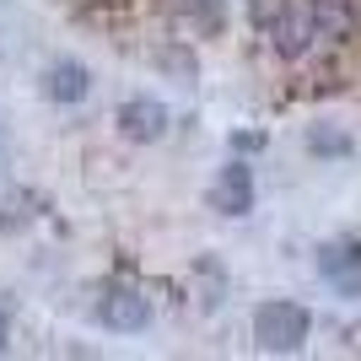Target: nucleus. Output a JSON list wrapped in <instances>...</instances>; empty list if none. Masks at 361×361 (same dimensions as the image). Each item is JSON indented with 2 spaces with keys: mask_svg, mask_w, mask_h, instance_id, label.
Masks as SVG:
<instances>
[{
  "mask_svg": "<svg viewBox=\"0 0 361 361\" xmlns=\"http://www.w3.org/2000/svg\"><path fill=\"white\" fill-rule=\"evenodd\" d=\"M211 211H221V216H248L254 211V173L243 162L221 167V178L211 183Z\"/></svg>",
  "mask_w": 361,
  "mask_h": 361,
  "instance_id": "nucleus-5",
  "label": "nucleus"
},
{
  "mask_svg": "<svg viewBox=\"0 0 361 361\" xmlns=\"http://www.w3.org/2000/svg\"><path fill=\"white\" fill-rule=\"evenodd\" d=\"M281 11H286V0H248V16H254V27H264V32L281 22Z\"/></svg>",
  "mask_w": 361,
  "mask_h": 361,
  "instance_id": "nucleus-10",
  "label": "nucleus"
},
{
  "mask_svg": "<svg viewBox=\"0 0 361 361\" xmlns=\"http://www.w3.org/2000/svg\"><path fill=\"white\" fill-rule=\"evenodd\" d=\"M97 318H103L108 329H119V334H135V329H146L151 302H146V291H135V286H114V291H103V302H97Z\"/></svg>",
  "mask_w": 361,
  "mask_h": 361,
  "instance_id": "nucleus-3",
  "label": "nucleus"
},
{
  "mask_svg": "<svg viewBox=\"0 0 361 361\" xmlns=\"http://www.w3.org/2000/svg\"><path fill=\"white\" fill-rule=\"evenodd\" d=\"M6 340H11V324H6V313H0V356H6Z\"/></svg>",
  "mask_w": 361,
  "mask_h": 361,
  "instance_id": "nucleus-12",
  "label": "nucleus"
},
{
  "mask_svg": "<svg viewBox=\"0 0 361 361\" xmlns=\"http://www.w3.org/2000/svg\"><path fill=\"white\" fill-rule=\"evenodd\" d=\"M313 32H318V22H313V11H281V22L270 27V44H275V54L281 60H302L307 54V44H313Z\"/></svg>",
  "mask_w": 361,
  "mask_h": 361,
  "instance_id": "nucleus-6",
  "label": "nucleus"
},
{
  "mask_svg": "<svg viewBox=\"0 0 361 361\" xmlns=\"http://www.w3.org/2000/svg\"><path fill=\"white\" fill-rule=\"evenodd\" d=\"M87 92H92V75H87V65H81V60L44 65V97H49V103H81Z\"/></svg>",
  "mask_w": 361,
  "mask_h": 361,
  "instance_id": "nucleus-7",
  "label": "nucleus"
},
{
  "mask_svg": "<svg viewBox=\"0 0 361 361\" xmlns=\"http://www.w3.org/2000/svg\"><path fill=\"white\" fill-rule=\"evenodd\" d=\"M302 340H307V313L297 302H264L254 313V345L259 350L286 356V350H302Z\"/></svg>",
  "mask_w": 361,
  "mask_h": 361,
  "instance_id": "nucleus-1",
  "label": "nucleus"
},
{
  "mask_svg": "<svg viewBox=\"0 0 361 361\" xmlns=\"http://www.w3.org/2000/svg\"><path fill=\"white\" fill-rule=\"evenodd\" d=\"M318 32H345L350 27V0H313Z\"/></svg>",
  "mask_w": 361,
  "mask_h": 361,
  "instance_id": "nucleus-8",
  "label": "nucleus"
},
{
  "mask_svg": "<svg viewBox=\"0 0 361 361\" xmlns=\"http://www.w3.org/2000/svg\"><path fill=\"white\" fill-rule=\"evenodd\" d=\"M162 71L183 75V81H195V54H183V49H162Z\"/></svg>",
  "mask_w": 361,
  "mask_h": 361,
  "instance_id": "nucleus-11",
  "label": "nucleus"
},
{
  "mask_svg": "<svg viewBox=\"0 0 361 361\" xmlns=\"http://www.w3.org/2000/svg\"><path fill=\"white\" fill-rule=\"evenodd\" d=\"M119 135L135 140V146H157V140L167 135V108L157 103V97H130V103L119 108Z\"/></svg>",
  "mask_w": 361,
  "mask_h": 361,
  "instance_id": "nucleus-4",
  "label": "nucleus"
},
{
  "mask_svg": "<svg viewBox=\"0 0 361 361\" xmlns=\"http://www.w3.org/2000/svg\"><path fill=\"white\" fill-rule=\"evenodd\" d=\"M318 270L340 297H361V243H324L318 248Z\"/></svg>",
  "mask_w": 361,
  "mask_h": 361,
  "instance_id": "nucleus-2",
  "label": "nucleus"
},
{
  "mask_svg": "<svg viewBox=\"0 0 361 361\" xmlns=\"http://www.w3.org/2000/svg\"><path fill=\"white\" fill-rule=\"evenodd\" d=\"M307 151H318V157H345V151H350V140L318 124V130H307Z\"/></svg>",
  "mask_w": 361,
  "mask_h": 361,
  "instance_id": "nucleus-9",
  "label": "nucleus"
}]
</instances>
